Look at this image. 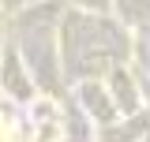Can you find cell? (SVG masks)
Here are the masks:
<instances>
[{"mask_svg": "<svg viewBox=\"0 0 150 142\" xmlns=\"http://www.w3.org/2000/svg\"><path fill=\"white\" fill-rule=\"evenodd\" d=\"M0 142H4V127H0Z\"/></svg>", "mask_w": 150, "mask_h": 142, "instance_id": "obj_1", "label": "cell"}]
</instances>
